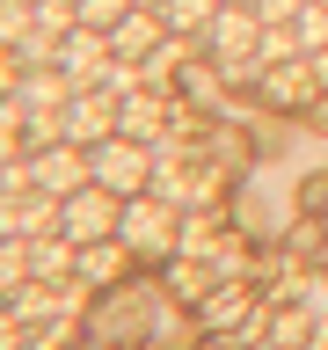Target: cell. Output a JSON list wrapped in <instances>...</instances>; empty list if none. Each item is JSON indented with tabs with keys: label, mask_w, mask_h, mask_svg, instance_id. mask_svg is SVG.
<instances>
[{
	"label": "cell",
	"mask_w": 328,
	"mask_h": 350,
	"mask_svg": "<svg viewBox=\"0 0 328 350\" xmlns=\"http://www.w3.org/2000/svg\"><path fill=\"white\" fill-rule=\"evenodd\" d=\"M87 183H95V190H109L117 204H124V197H139V190L153 183V153H146V139L109 131L102 146H87Z\"/></svg>",
	"instance_id": "1"
},
{
	"label": "cell",
	"mask_w": 328,
	"mask_h": 350,
	"mask_svg": "<svg viewBox=\"0 0 328 350\" xmlns=\"http://www.w3.org/2000/svg\"><path fill=\"white\" fill-rule=\"evenodd\" d=\"M117 241H124L131 256H175V248H182V219H175L168 197H124Z\"/></svg>",
	"instance_id": "2"
},
{
	"label": "cell",
	"mask_w": 328,
	"mask_h": 350,
	"mask_svg": "<svg viewBox=\"0 0 328 350\" xmlns=\"http://www.w3.org/2000/svg\"><path fill=\"white\" fill-rule=\"evenodd\" d=\"M22 183H29L37 197H73L87 183V146H73V139L29 146V153H22Z\"/></svg>",
	"instance_id": "3"
},
{
	"label": "cell",
	"mask_w": 328,
	"mask_h": 350,
	"mask_svg": "<svg viewBox=\"0 0 328 350\" xmlns=\"http://www.w3.org/2000/svg\"><path fill=\"white\" fill-rule=\"evenodd\" d=\"M117 197L109 190H95V183H81V190L59 204V234L73 241V248H95V241H117Z\"/></svg>",
	"instance_id": "4"
},
{
	"label": "cell",
	"mask_w": 328,
	"mask_h": 350,
	"mask_svg": "<svg viewBox=\"0 0 328 350\" xmlns=\"http://www.w3.org/2000/svg\"><path fill=\"white\" fill-rule=\"evenodd\" d=\"M109 131H117V88H81V95H66L59 139H73V146H102Z\"/></svg>",
	"instance_id": "5"
},
{
	"label": "cell",
	"mask_w": 328,
	"mask_h": 350,
	"mask_svg": "<svg viewBox=\"0 0 328 350\" xmlns=\"http://www.w3.org/2000/svg\"><path fill=\"white\" fill-rule=\"evenodd\" d=\"M161 29H168V22L153 15V8H131V15L109 29V51H117V59H153V37H161Z\"/></svg>",
	"instance_id": "6"
},
{
	"label": "cell",
	"mask_w": 328,
	"mask_h": 350,
	"mask_svg": "<svg viewBox=\"0 0 328 350\" xmlns=\"http://www.w3.org/2000/svg\"><path fill=\"white\" fill-rule=\"evenodd\" d=\"M161 117H168L161 88H131L124 103H117V131H131V139H153V131H161Z\"/></svg>",
	"instance_id": "7"
},
{
	"label": "cell",
	"mask_w": 328,
	"mask_h": 350,
	"mask_svg": "<svg viewBox=\"0 0 328 350\" xmlns=\"http://www.w3.org/2000/svg\"><path fill=\"white\" fill-rule=\"evenodd\" d=\"M219 8H226V0H161L153 15L168 22L175 37H204V29H212V15H219Z\"/></svg>",
	"instance_id": "8"
},
{
	"label": "cell",
	"mask_w": 328,
	"mask_h": 350,
	"mask_svg": "<svg viewBox=\"0 0 328 350\" xmlns=\"http://www.w3.org/2000/svg\"><path fill=\"white\" fill-rule=\"evenodd\" d=\"M306 59H284V66H270V73H262V95H270V103H306V95H314V73H299Z\"/></svg>",
	"instance_id": "9"
},
{
	"label": "cell",
	"mask_w": 328,
	"mask_h": 350,
	"mask_svg": "<svg viewBox=\"0 0 328 350\" xmlns=\"http://www.w3.org/2000/svg\"><path fill=\"white\" fill-rule=\"evenodd\" d=\"M131 8H139V0H73V22H81V29H117V22L131 15Z\"/></svg>",
	"instance_id": "10"
},
{
	"label": "cell",
	"mask_w": 328,
	"mask_h": 350,
	"mask_svg": "<svg viewBox=\"0 0 328 350\" xmlns=\"http://www.w3.org/2000/svg\"><path fill=\"white\" fill-rule=\"evenodd\" d=\"M22 146H29V117H22L15 95H0V161H15Z\"/></svg>",
	"instance_id": "11"
},
{
	"label": "cell",
	"mask_w": 328,
	"mask_h": 350,
	"mask_svg": "<svg viewBox=\"0 0 328 350\" xmlns=\"http://www.w3.org/2000/svg\"><path fill=\"white\" fill-rule=\"evenodd\" d=\"M15 284H29V241H0V299L15 292Z\"/></svg>",
	"instance_id": "12"
},
{
	"label": "cell",
	"mask_w": 328,
	"mask_h": 350,
	"mask_svg": "<svg viewBox=\"0 0 328 350\" xmlns=\"http://www.w3.org/2000/svg\"><path fill=\"white\" fill-rule=\"evenodd\" d=\"M15 88H22V51L0 44V95H15Z\"/></svg>",
	"instance_id": "13"
},
{
	"label": "cell",
	"mask_w": 328,
	"mask_h": 350,
	"mask_svg": "<svg viewBox=\"0 0 328 350\" xmlns=\"http://www.w3.org/2000/svg\"><path fill=\"white\" fill-rule=\"evenodd\" d=\"M15 336H22V321H15V306H0V350H15Z\"/></svg>",
	"instance_id": "14"
},
{
	"label": "cell",
	"mask_w": 328,
	"mask_h": 350,
	"mask_svg": "<svg viewBox=\"0 0 328 350\" xmlns=\"http://www.w3.org/2000/svg\"><path fill=\"white\" fill-rule=\"evenodd\" d=\"M270 350H306V343H270Z\"/></svg>",
	"instance_id": "15"
},
{
	"label": "cell",
	"mask_w": 328,
	"mask_h": 350,
	"mask_svg": "<svg viewBox=\"0 0 328 350\" xmlns=\"http://www.w3.org/2000/svg\"><path fill=\"white\" fill-rule=\"evenodd\" d=\"M321 278H328V248H321Z\"/></svg>",
	"instance_id": "16"
},
{
	"label": "cell",
	"mask_w": 328,
	"mask_h": 350,
	"mask_svg": "<svg viewBox=\"0 0 328 350\" xmlns=\"http://www.w3.org/2000/svg\"><path fill=\"white\" fill-rule=\"evenodd\" d=\"M139 8H161V0H139Z\"/></svg>",
	"instance_id": "17"
},
{
	"label": "cell",
	"mask_w": 328,
	"mask_h": 350,
	"mask_svg": "<svg viewBox=\"0 0 328 350\" xmlns=\"http://www.w3.org/2000/svg\"><path fill=\"white\" fill-rule=\"evenodd\" d=\"M241 8H248V0H241Z\"/></svg>",
	"instance_id": "18"
},
{
	"label": "cell",
	"mask_w": 328,
	"mask_h": 350,
	"mask_svg": "<svg viewBox=\"0 0 328 350\" xmlns=\"http://www.w3.org/2000/svg\"><path fill=\"white\" fill-rule=\"evenodd\" d=\"M321 8H328V0H321Z\"/></svg>",
	"instance_id": "19"
}]
</instances>
